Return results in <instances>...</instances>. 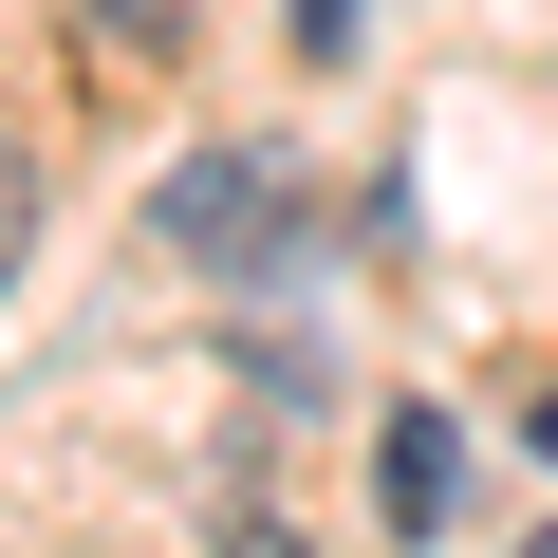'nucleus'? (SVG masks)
Returning a JSON list of instances; mask_svg holds the SVG:
<instances>
[{
	"mask_svg": "<svg viewBox=\"0 0 558 558\" xmlns=\"http://www.w3.org/2000/svg\"><path fill=\"white\" fill-rule=\"evenodd\" d=\"M299 57H354V0H299Z\"/></svg>",
	"mask_w": 558,
	"mask_h": 558,
	"instance_id": "39448f33",
	"label": "nucleus"
},
{
	"mask_svg": "<svg viewBox=\"0 0 558 558\" xmlns=\"http://www.w3.org/2000/svg\"><path fill=\"white\" fill-rule=\"evenodd\" d=\"M38 260V168H20V131H0V279Z\"/></svg>",
	"mask_w": 558,
	"mask_h": 558,
	"instance_id": "20e7f679",
	"label": "nucleus"
},
{
	"mask_svg": "<svg viewBox=\"0 0 558 558\" xmlns=\"http://www.w3.org/2000/svg\"><path fill=\"white\" fill-rule=\"evenodd\" d=\"M75 38H94L112 75H168V57L205 38V0H75Z\"/></svg>",
	"mask_w": 558,
	"mask_h": 558,
	"instance_id": "f03ea898",
	"label": "nucleus"
},
{
	"mask_svg": "<svg viewBox=\"0 0 558 558\" xmlns=\"http://www.w3.org/2000/svg\"><path fill=\"white\" fill-rule=\"evenodd\" d=\"M447 484H465V447H447V410H391V521H410V539L447 521Z\"/></svg>",
	"mask_w": 558,
	"mask_h": 558,
	"instance_id": "7ed1b4c3",
	"label": "nucleus"
},
{
	"mask_svg": "<svg viewBox=\"0 0 558 558\" xmlns=\"http://www.w3.org/2000/svg\"><path fill=\"white\" fill-rule=\"evenodd\" d=\"M521 428H539V465H558V391H521Z\"/></svg>",
	"mask_w": 558,
	"mask_h": 558,
	"instance_id": "423d86ee",
	"label": "nucleus"
},
{
	"mask_svg": "<svg viewBox=\"0 0 558 558\" xmlns=\"http://www.w3.org/2000/svg\"><path fill=\"white\" fill-rule=\"evenodd\" d=\"M205 279L223 260H279V223H299V186H279V149H205V168H168V205H149Z\"/></svg>",
	"mask_w": 558,
	"mask_h": 558,
	"instance_id": "f257e3e1",
	"label": "nucleus"
}]
</instances>
